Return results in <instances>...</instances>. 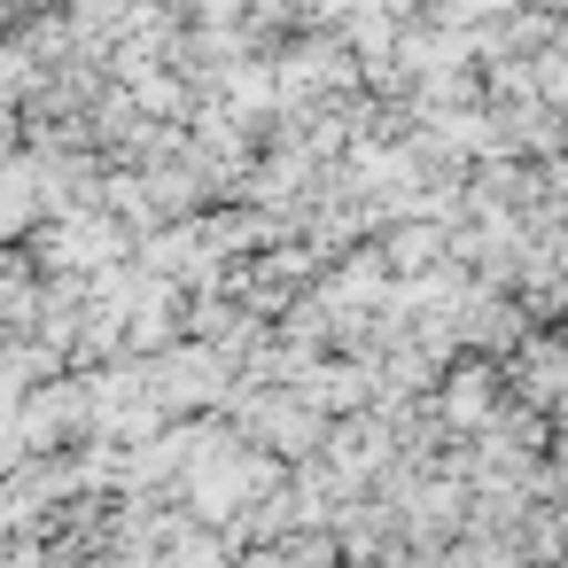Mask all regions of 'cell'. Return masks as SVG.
Returning a JSON list of instances; mask_svg holds the SVG:
<instances>
[{
    "mask_svg": "<svg viewBox=\"0 0 568 568\" xmlns=\"http://www.w3.org/2000/svg\"><path fill=\"white\" fill-rule=\"evenodd\" d=\"M490 405H498L490 374H483V366H459V374H452V389H444V420H452V428H483V420H490Z\"/></svg>",
    "mask_w": 568,
    "mask_h": 568,
    "instance_id": "cell-1",
    "label": "cell"
},
{
    "mask_svg": "<svg viewBox=\"0 0 568 568\" xmlns=\"http://www.w3.org/2000/svg\"><path fill=\"white\" fill-rule=\"evenodd\" d=\"M537 94H552V102H568V55H552V63H537Z\"/></svg>",
    "mask_w": 568,
    "mask_h": 568,
    "instance_id": "cell-2",
    "label": "cell"
}]
</instances>
